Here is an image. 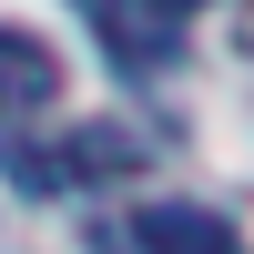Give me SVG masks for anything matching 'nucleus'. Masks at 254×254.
<instances>
[{
	"instance_id": "obj_1",
	"label": "nucleus",
	"mask_w": 254,
	"mask_h": 254,
	"mask_svg": "<svg viewBox=\"0 0 254 254\" xmlns=\"http://www.w3.org/2000/svg\"><path fill=\"white\" fill-rule=\"evenodd\" d=\"M102 41L132 71H163L183 51V0H102Z\"/></svg>"
},
{
	"instance_id": "obj_2",
	"label": "nucleus",
	"mask_w": 254,
	"mask_h": 254,
	"mask_svg": "<svg viewBox=\"0 0 254 254\" xmlns=\"http://www.w3.org/2000/svg\"><path fill=\"white\" fill-rule=\"evenodd\" d=\"M142 254H244V234L224 214H203V203H153V214L132 224Z\"/></svg>"
},
{
	"instance_id": "obj_3",
	"label": "nucleus",
	"mask_w": 254,
	"mask_h": 254,
	"mask_svg": "<svg viewBox=\"0 0 254 254\" xmlns=\"http://www.w3.org/2000/svg\"><path fill=\"white\" fill-rule=\"evenodd\" d=\"M0 81H20V92H51V51H41V41H20V31H0Z\"/></svg>"
}]
</instances>
